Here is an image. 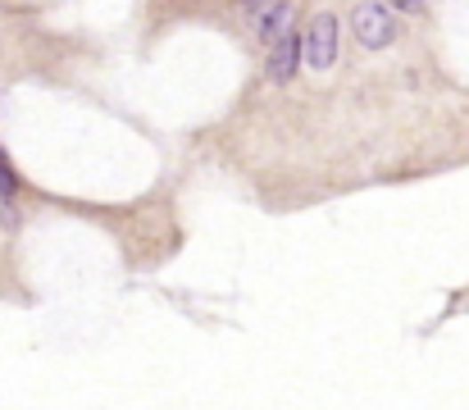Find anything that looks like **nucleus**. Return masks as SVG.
<instances>
[{
  "label": "nucleus",
  "mask_w": 469,
  "mask_h": 410,
  "mask_svg": "<svg viewBox=\"0 0 469 410\" xmlns=\"http://www.w3.org/2000/svg\"><path fill=\"white\" fill-rule=\"evenodd\" d=\"M356 37H360V46H369V51L387 46V41H397V14L387 5H360L356 10Z\"/></svg>",
  "instance_id": "nucleus-1"
},
{
  "label": "nucleus",
  "mask_w": 469,
  "mask_h": 410,
  "mask_svg": "<svg viewBox=\"0 0 469 410\" xmlns=\"http://www.w3.org/2000/svg\"><path fill=\"white\" fill-rule=\"evenodd\" d=\"M305 60H310V69H333V60H337V19L333 14H319L310 23Z\"/></svg>",
  "instance_id": "nucleus-2"
},
{
  "label": "nucleus",
  "mask_w": 469,
  "mask_h": 410,
  "mask_svg": "<svg viewBox=\"0 0 469 410\" xmlns=\"http://www.w3.org/2000/svg\"><path fill=\"white\" fill-rule=\"evenodd\" d=\"M296 55H301V41L292 32H283L279 41H273V51H269V78L273 82H287L296 73Z\"/></svg>",
  "instance_id": "nucleus-3"
},
{
  "label": "nucleus",
  "mask_w": 469,
  "mask_h": 410,
  "mask_svg": "<svg viewBox=\"0 0 469 410\" xmlns=\"http://www.w3.org/2000/svg\"><path fill=\"white\" fill-rule=\"evenodd\" d=\"M247 19L260 37H283V28L292 19V5H247Z\"/></svg>",
  "instance_id": "nucleus-4"
},
{
  "label": "nucleus",
  "mask_w": 469,
  "mask_h": 410,
  "mask_svg": "<svg viewBox=\"0 0 469 410\" xmlns=\"http://www.w3.org/2000/svg\"><path fill=\"white\" fill-rule=\"evenodd\" d=\"M19 192V178H14V169H10V164H5V155H0V196H14Z\"/></svg>",
  "instance_id": "nucleus-5"
}]
</instances>
